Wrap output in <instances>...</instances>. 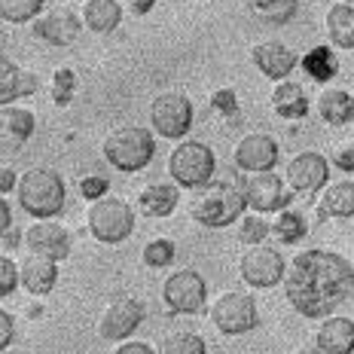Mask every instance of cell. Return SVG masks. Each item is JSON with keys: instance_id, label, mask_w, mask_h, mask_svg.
<instances>
[{"instance_id": "1", "label": "cell", "mask_w": 354, "mask_h": 354, "mask_svg": "<svg viewBox=\"0 0 354 354\" xmlns=\"http://www.w3.org/2000/svg\"><path fill=\"white\" fill-rule=\"evenodd\" d=\"M354 293V266L336 250H302L284 269V297L302 318H327Z\"/></svg>"}, {"instance_id": "2", "label": "cell", "mask_w": 354, "mask_h": 354, "mask_svg": "<svg viewBox=\"0 0 354 354\" xmlns=\"http://www.w3.org/2000/svg\"><path fill=\"white\" fill-rule=\"evenodd\" d=\"M64 180L53 168H28L16 183L19 208L37 220H53L64 208Z\"/></svg>"}, {"instance_id": "3", "label": "cell", "mask_w": 354, "mask_h": 354, "mask_svg": "<svg viewBox=\"0 0 354 354\" xmlns=\"http://www.w3.org/2000/svg\"><path fill=\"white\" fill-rule=\"evenodd\" d=\"M153 156H156V141H153L150 129L122 125L104 138V159L116 171H141L153 162Z\"/></svg>"}, {"instance_id": "4", "label": "cell", "mask_w": 354, "mask_h": 354, "mask_svg": "<svg viewBox=\"0 0 354 354\" xmlns=\"http://www.w3.org/2000/svg\"><path fill=\"white\" fill-rule=\"evenodd\" d=\"M245 208H248V202H245L241 187H232V183H211L193 202V220L198 226H208V230H223V226L235 223V220L245 214Z\"/></svg>"}, {"instance_id": "5", "label": "cell", "mask_w": 354, "mask_h": 354, "mask_svg": "<svg viewBox=\"0 0 354 354\" xmlns=\"http://www.w3.org/2000/svg\"><path fill=\"white\" fill-rule=\"evenodd\" d=\"M214 168H217V156L202 141L177 144L171 150V156H168V174H171L174 187H180V189L208 187L214 177Z\"/></svg>"}, {"instance_id": "6", "label": "cell", "mask_w": 354, "mask_h": 354, "mask_svg": "<svg viewBox=\"0 0 354 354\" xmlns=\"http://www.w3.org/2000/svg\"><path fill=\"white\" fill-rule=\"evenodd\" d=\"M86 226L95 241L120 245V241H125L135 232V211H131L129 202H122L116 196L95 198L86 211Z\"/></svg>"}, {"instance_id": "7", "label": "cell", "mask_w": 354, "mask_h": 354, "mask_svg": "<svg viewBox=\"0 0 354 354\" xmlns=\"http://www.w3.org/2000/svg\"><path fill=\"white\" fill-rule=\"evenodd\" d=\"M208 318L223 336H245L260 324V312H257V302L250 293L226 290L214 299Z\"/></svg>"}, {"instance_id": "8", "label": "cell", "mask_w": 354, "mask_h": 354, "mask_svg": "<svg viewBox=\"0 0 354 354\" xmlns=\"http://www.w3.org/2000/svg\"><path fill=\"white\" fill-rule=\"evenodd\" d=\"M208 299V284L196 269H180L165 278L162 302L171 315H198Z\"/></svg>"}, {"instance_id": "9", "label": "cell", "mask_w": 354, "mask_h": 354, "mask_svg": "<svg viewBox=\"0 0 354 354\" xmlns=\"http://www.w3.org/2000/svg\"><path fill=\"white\" fill-rule=\"evenodd\" d=\"M150 129L156 135L177 141L193 129V104L180 92H162L150 104Z\"/></svg>"}, {"instance_id": "10", "label": "cell", "mask_w": 354, "mask_h": 354, "mask_svg": "<svg viewBox=\"0 0 354 354\" xmlns=\"http://www.w3.org/2000/svg\"><path fill=\"white\" fill-rule=\"evenodd\" d=\"M284 269H287V263H284L281 250H275L269 245H254L241 254V263H239L241 278L250 287H257V290H269V287L281 284Z\"/></svg>"}, {"instance_id": "11", "label": "cell", "mask_w": 354, "mask_h": 354, "mask_svg": "<svg viewBox=\"0 0 354 354\" xmlns=\"http://www.w3.org/2000/svg\"><path fill=\"white\" fill-rule=\"evenodd\" d=\"M147 318V306L138 297H116L110 299V306L104 308L98 321V333L107 342H125Z\"/></svg>"}, {"instance_id": "12", "label": "cell", "mask_w": 354, "mask_h": 354, "mask_svg": "<svg viewBox=\"0 0 354 354\" xmlns=\"http://www.w3.org/2000/svg\"><path fill=\"white\" fill-rule=\"evenodd\" d=\"M241 193H245V202L257 214L284 211L287 205L293 202V193L284 187V180L275 171H260V174L248 177V180L241 183Z\"/></svg>"}, {"instance_id": "13", "label": "cell", "mask_w": 354, "mask_h": 354, "mask_svg": "<svg viewBox=\"0 0 354 354\" xmlns=\"http://www.w3.org/2000/svg\"><path fill=\"white\" fill-rule=\"evenodd\" d=\"M235 168L250 174H260V171H272L281 159V150H278V141L272 135H245L232 150Z\"/></svg>"}, {"instance_id": "14", "label": "cell", "mask_w": 354, "mask_h": 354, "mask_svg": "<svg viewBox=\"0 0 354 354\" xmlns=\"http://www.w3.org/2000/svg\"><path fill=\"white\" fill-rule=\"evenodd\" d=\"M25 245L31 254L37 257H46V260H64L71 254L73 241L71 232L64 230L62 223H53V220H37L34 226H28L25 232Z\"/></svg>"}, {"instance_id": "15", "label": "cell", "mask_w": 354, "mask_h": 354, "mask_svg": "<svg viewBox=\"0 0 354 354\" xmlns=\"http://www.w3.org/2000/svg\"><path fill=\"white\" fill-rule=\"evenodd\" d=\"M287 187L293 193H318L321 187H327V177H330V162L321 156V153H299V156L290 159L287 165Z\"/></svg>"}, {"instance_id": "16", "label": "cell", "mask_w": 354, "mask_h": 354, "mask_svg": "<svg viewBox=\"0 0 354 354\" xmlns=\"http://www.w3.org/2000/svg\"><path fill=\"white\" fill-rule=\"evenodd\" d=\"M80 28H83V19L73 10L58 6V10H49V16H40L34 21V37L49 46H71L80 37Z\"/></svg>"}, {"instance_id": "17", "label": "cell", "mask_w": 354, "mask_h": 354, "mask_svg": "<svg viewBox=\"0 0 354 354\" xmlns=\"http://www.w3.org/2000/svg\"><path fill=\"white\" fill-rule=\"evenodd\" d=\"M250 58H254V64L260 68L263 77L278 80V83L290 77L293 68H297V55H293L281 40H263V43H257L254 53H250Z\"/></svg>"}, {"instance_id": "18", "label": "cell", "mask_w": 354, "mask_h": 354, "mask_svg": "<svg viewBox=\"0 0 354 354\" xmlns=\"http://www.w3.org/2000/svg\"><path fill=\"white\" fill-rule=\"evenodd\" d=\"M19 284H25V290L34 293V297H46L58 284L55 260H46V257H37V254L25 257L19 266Z\"/></svg>"}, {"instance_id": "19", "label": "cell", "mask_w": 354, "mask_h": 354, "mask_svg": "<svg viewBox=\"0 0 354 354\" xmlns=\"http://www.w3.org/2000/svg\"><path fill=\"white\" fill-rule=\"evenodd\" d=\"M37 73L21 71L16 62H10L6 55H0V104H12L16 98L37 92Z\"/></svg>"}, {"instance_id": "20", "label": "cell", "mask_w": 354, "mask_h": 354, "mask_svg": "<svg viewBox=\"0 0 354 354\" xmlns=\"http://www.w3.org/2000/svg\"><path fill=\"white\" fill-rule=\"evenodd\" d=\"M321 354H351L354 351V321L351 318H327L315 336Z\"/></svg>"}, {"instance_id": "21", "label": "cell", "mask_w": 354, "mask_h": 354, "mask_svg": "<svg viewBox=\"0 0 354 354\" xmlns=\"http://www.w3.org/2000/svg\"><path fill=\"white\" fill-rule=\"evenodd\" d=\"M37 120L25 107H0V147H21L34 135Z\"/></svg>"}, {"instance_id": "22", "label": "cell", "mask_w": 354, "mask_h": 354, "mask_svg": "<svg viewBox=\"0 0 354 354\" xmlns=\"http://www.w3.org/2000/svg\"><path fill=\"white\" fill-rule=\"evenodd\" d=\"M308 95L306 88L293 80H281L275 88H272V110H275L281 120H302L308 116Z\"/></svg>"}, {"instance_id": "23", "label": "cell", "mask_w": 354, "mask_h": 354, "mask_svg": "<svg viewBox=\"0 0 354 354\" xmlns=\"http://www.w3.org/2000/svg\"><path fill=\"white\" fill-rule=\"evenodd\" d=\"M177 202H180V189L174 183H150L138 196V208L144 217H168L177 211Z\"/></svg>"}, {"instance_id": "24", "label": "cell", "mask_w": 354, "mask_h": 354, "mask_svg": "<svg viewBox=\"0 0 354 354\" xmlns=\"http://www.w3.org/2000/svg\"><path fill=\"white\" fill-rule=\"evenodd\" d=\"M83 25L95 34H110L122 21V3L120 0H86L83 3Z\"/></svg>"}, {"instance_id": "25", "label": "cell", "mask_w": 354, "mask_h": 354, "mask_svg": "<svg viewBox=\"0 0 354 354\" xmlns=\"http://www.w3.org/2000/svg\"><path fill=\"white\" fill-rule=\"evenodd\" d=\"M318 113L330 125H348L354 120V95L345 88H324L318 98Z\"/></svg>"}, {"instance_id": "26", "label": "cell", "mask_w": 354, "mask_h": 354, "mask_svg": "<svg viewBox=\"0 0 354 354\" xmlns=\"http://www.w3.org/2000/svg\"><path fill=\"white\" fill-rule=\"evenodd\" d=\"M321 217H339V220L354 217V183L351 180H336L330 187H324L318 220Z\"/></svg>"}, {"instance_id": "27", "label": "cell", "mask_w": 354, "mask_h": 354, "mask_svg": "<svg viewBox=\"0 0 354 354\" xmlns=\"http://www.w3.org/2000/svg\"><path fill=\"white\" fill-rule=\"evenodd\" d=\"M324 28H327V37L336 49H354V6L348 3L330 6Z\"/></svg>"}, {"instance_id": "28", "label": "cell", "mask_w": 354, "mask_h": 354, "mask_svg": "<svg viewBox=\"0 0 354 354\" xmlns=\"http://www.w3.org/2000/svg\"><path fill=\"white\" fill-rule=\"evenodd\" d=\"M302 68L312 80H318V83H327V80L336 77L339 71V58L333 55V49L330 46H315L308 49L306 58H302Z\"/></svg>"}, {"instance_id": "29", "label": "cell", "mask_w": 354, "mask_h": 354, "mask_svg": "<svg viewBox=\"0 0 354 354\" xmlns=\"http://www.w3.org/2000/svg\"><path fill=\"white\" fill-rule=\"evenodd\" d=\"M272 232H275L278 241H284V245H297V241L306 239L308 232V220L302 211H293V208H284L278 214V220L272 223Z\"/></svg>"}, {"instance_id": "30", "label": "cell", "mask_w": 354, "mask_h": 354, "mask_svg": "<svg viewBox=\"0 0 354 354\" xmlns=\"http://www.w3.org/2000/svg\"><path fill=\"white\" fill-rule=\"evenodd\" d=\"M156 354H208V348H205L202 336L189 333V330H174V333L162 336Z\"/></svg>"}, {"instance_id": "31", "label": "cell", "mask_w": 354, "mask_h": 354, "mask_svg": "<svg viewBox=\"0 0 354 354\" xmlns=\"http://www.w3.org/2000/svg\"><path fill=\"white\" fill-rule=\"evenodd\" d=\"M250 10H254L263 21L284 25V21H290L297 16V0H250Z\"/></svg>"}, {"instance_id": "32", "label": "cell", "mask_w": 354, "mask_h": 354, "mask_svg": "<svg viewBox=\"0 0 354 354\" xmlns=\"http://www.w3.org/2000/svg\"><path fill=\"white\" fill-rule=\"evenodd\" d=\"M43 0H0V19L12 25H25L40 16Z\"/></svg>"}, {"instance_id": "33", "label": "cell", "mask_w": 354, "mask_h": 354, "mask_svg": "<svg viewBox=\"0 0 354 354\" xmlns=\"http://www.w3.org/2000/svg\"><path fill=\"white\" fill-rule=\"evenodd\" d=\"M73 92H77V73H73L71 68H58L53 73V101L58 107H64V104H71L73 101Z\"/></svg>"}, {"instance_id": "34", "label": "cell", "mask_w": 354, "mask_h": 354, "mask_svg": "<svg viewBox=\"0 0 354 354\" xmlns=\"http://www.w3.org/2000/svg\"><path fill=\"white\" fill-rule=\"evenodd\" d=\"M171 260H174V245L168 239H153L144 248V263L150 269H165V266H171Z\"/></svg>"}, {"instance_id": "35", "label": "cell", "mask_w": 354, "mask_h": 354, "mask_svg": "<svg viewBox=\"0 0 354 354\" xmlns=\"http://www.w3.org/2000/svg\"><path fill=\"white\" fill-rule=\"evenodd\" d=\"M269 230H272V226L266 223L263 217H245V220H241V226H239V241H241V245H248V248L263 245L266 235H269Z\"/></svg>"}, {"instance_id": "36", "label": "cell", "mask_w": 354, "mask_h": 354, "mask_svg": "<svg viewBox=\"0 0 354 354\" xmlns=\"http://www.w3.org/2000/svg\"><path fill=\"white\" fill-rule=\"evenodd\" d=\"M19 287V266L10 257H0V297H10Z\"/></svg>"}, {"instance_id": "37", "label": "cell", "mask_w": 354, "mask_h": 354, "mask_svg": "<svg viewBox=\"0 0 354 354\" xmlns=\"http://www.w3.org/2000/svg\"><path fill=\"white\" fill-rule=\"evenodd\" d=\"M107 189H110L107 177L92 174V177H83V180H80V193H83V198H88V202H95V198H104Z\"/></svg>"}, {"instance_id": "38", "label": "cell", "mask_w": 354, "mask_h": 354, "mask_svg": "<svg viewBox=\"0 0 354 354\" xmlns=\"http://www.w3.org/2000/svg\"><path fill=\"white\" fill-rule=\"evenodd\" d=\"M12 339H16V321H12V315L6 308H0V351L10 348Z\"/></svg>"}, {"instance_id": "39", "label": "cell", "mask_w": 354, "mask_h": 354, "mask_svg": "<svg viewBox=\"0 0 354 354\" xmlns=\"http://www.w3.org/2000/svg\"><path fill=\"white\" fill-rule=\"evenodd\" d=\"M211 104H214V110H220V113H235V92H232V88L214 92L211 95Z\"/></svg>"}, {"instance_id": "40", "label": "cell", "mask_w": 354, "mask_h": 354, "mask_svg": "<svg viewBox=\"0 0 354 354\" xmlns=\"http://www.w3.org/2000/svg\"><path fill=\"white\" fill-rule=\"evenodd\" d=\"M333 165L342 168V171H348V174H354V144L339 147V150L333 153Z\"/></svg>"}, {"instance_id": "41", "label": "cell", "mask_w": 354, "mask_h": 354, "mask_svg": "<svg viewBox=\"0 0 354 354\" xmlns=\"http://www.w3.org/2000/svg\"><path fill=\"white\" fill-rule=\"evenodd\" d=\"M113 354H156V348L147 345V342H122Z\"/></svg>"}, {"instance_id": "42", "label": "cell", "mask_w": 354, "mask_h": 354, "mask_svg": "<svg viewBox=\"0 0 354 354\" xmlns=\"http://www.w3.org/2000/svg\"><path fill=\"white\" fill-rule=\"evenodd\" d=\"M16 183H19V174L12 171V168H0V196L16 189Z\"/></svg>"}, {"instance_id": "43", "label": "cell", "mask_w": 354, "mask_h": 354, "mask_svg": "<svg viewBox=\"0 0 354 354\" xmlns=\"http://www.w3.org/2000/svg\"><path fill=\"white\" fill-rule=\"evenodd\" d=\"M12 226V211H10V202H3V196H0V235H6Z\"/></svg>"}, {"instance_id": "44", "label": "cell", "mask_w": 354, "mask_h": 354, "mask_svg": "<svg viewBox=\"0 0 354 354\" xmlns=\"http://www.w3.org/2000/svg\"><path fill=\"white\" fill-rule=\"evenodd\" d=\"M129 3V10L135 12V16H147V12L156 6V0H125Z\"/></svg>"}, {"instance_id": "45", "label": "cell", "mask_w": 354, "mask_h": 354, "mask_svg": "<svg viewBox=\"0 0 354 354\" xmlns=\"http://www.w3.org/2000/svg\"><path fill=\"white\" fill-rule=\"evenodd\" d=\"M297 354H321V351H318V345H306V348H299Z\"/></svg>"}, {"instance_id": "46", "label": "cell", "mask_w": 354, "mask_h": 354, "mask_svg": "<svg viewBox=\"0 0 354 354\" xmlns=\"http://www.w3.org/2000/svg\"><path fill=\"white\" fill-rule=\"evenodd\" d=\"M351 245H354V230H351Z\"/></svg>"}, {"instance_id": "47", "label": "cell", "mask_w": 354, "mask_h": 354, "mask_svg": "<svg viewBox=\"0 0 354 354\" xmlns=\"http://www.w3.org/2000/svg\"><path fill=\"white\" fill-rule=\"evenodd\" d=\"M342 3H354V0H342Z\"/></svg>"}]
</instances>
